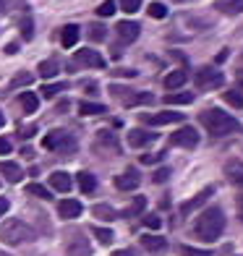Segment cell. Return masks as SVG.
Wrapping results in <instances>:
<instances>
[{
	"label": "cell",
	"instance_id": "obj_1",
	"mask_svg": "<svg viewBox=\"0 0 243 256\" xmlns=\"http://www.w3.org/2000/svg\"><path fill=\"white\" fill-rule=\"evenodd\" d=\"M222 230H225V212L220 206H206L204 212L196 217L191 232L204 243H214L220 236H222Z\"/></svg>",
	"mask_w": 243,
	"mask_h": 256
},
{
	"label": "cell",
	"instance_id": "obj_2",
	"mask_svg": "<svg viewBox=\"0 0 243 256\" xmlns=\"http://www.w3.org/2000/svg\"><path fill=\"white\" fill-rule=\"evenodd\" d=\"M199 123L206 128V134H212V136H228V134H236L240 128V123L233 118V115H228L225 110H220V108L202 110Z\"/></svg>",
	"mask_w": 243,
	"mask_h": 256
},
{
	"label": "cell",
	"instance_id": "obj_3",
	"mask_svg": "<svg viewBox=\"0 0 243 256\" xmlns=\"http://www.w3.org/2000/svg\"><path fill=\"white\" fill-rule=\"evenodd\" d=\"M34 238H37V232H34V228L26 225L24 220L10 217V220H6V222L0 225V240L8 243V246H21V243H32Z\"/></svg>",
	"mask_w": 243,
	"mask_h": 256
},
{
	"label": "cell",
	"instance_id": "obj_4",
	"mask_svg": "<svg viewBox=\"0 0 243 256\" xmlns=\"http://www.w3.org/2000/svg\"><path fill=\"white\" fill-rule=\"evenodd\" d=\"M42 146L50 149V152H60V154H76V138L68 136V131H63V128L50 131L42 138Z\"/></svg>",
	"mask_w": 243,
	"mask_h": 256
},
{
	"label": "cell",
	"instance_id": "obj_5",
	"mask_svg": "<svg viewBox=\"0 0 243 256\" xmlns=\"http://www.w3.org/2000/svg\"><path fill=\"white\" fill-rule=\"evenodd\" d=\"M66 256H92L89 238L84 236L81 228H68L66 230Z\"/></svg>",
	"mask_w": 243,
	"mask_h": 256
},
{
	"label": "cell",
	"instance_id": "obj_6",
	"mask_svg": "<svg viewBox=\"0 0 243 256\" xmlns=\"http://www.w3.org/2000/svg\"><path fill=\"white\" fill-rule=\"evenodd\" d=\"M194 84L199 92H212V89H220L225 84V76L220 74L214 66H204L194 74Z\"/></svg>",
	"mask_w": 243,
	"mask_h": 256
},
{
	"label": "cell",
	"instance_id": "obj_7",
	"mask_svg": "<svg viewBox=\"0 0 243 256\" xmlns=\"http://www.w3.org/2000/svg\"><path fill=\"white\" fill-rule=\"evenodd\" d=\"M170 146H180V149L199 146V131L194 126H180L178 131L170 134Z\"/></svg>",
	"mask_w": 243,
	"mask_h": 256
},
{
	"label": "cell",
	"instance_id": "obj_8",
	"mask_svg": "<svg viewBox=\"0 0 243 256\" xmlns=\"http://www.w3.org/2000/svg\"><path fill=\"white\" fill-rule=\"evenodd\" d=\"M76 68H105V58H102L97 50H76L74 60H71V71H76Z\"/></svg>",
	"mask_w": 243,
	"mask_h": 256
},
{
	"label": "cell",
	"instance_id": "obj_9",
	"mask_svg": "<svg viewBox=\"0 0 243 256\" xmlns=\"http://www.w3.org/2000/svg\"><path fill=\"white\" fill-rule=\"evenodd\" d=\"M212 196H214V186H204V188H202L199 194H196L194 199H188V202H183V204H180V217H183V220L191 217V214L196 212V209H202L206 202L212 199Z\"/></svg>",
	"mask_w": 243,
	"mask_h": 256
},
{
	"label": "cell",
	"instance_id": "obj_10",
	"mask_svg": "<svg viewBox=\"0 0 243 256\" xmlns=\"http://www.w3.org/2000/svg\"><path fill=\"white\" fill-rule=\"evenodd\" d=\"M183 120H186V115L178 110H162L154 115H142V123H149V126H172V123H183Z\"/></svg>",
	"mask_w": 243,
	"mask_h": 256
},
{
	"label": "cell",
	"instance_id": "obj_11",
	"mask_svg": "<svg viewBox=\"0 0 243 256\" xmlns=\"http://www.w3.org/2000/svg\"><path fill=\"white\" fill-rule=\"evenodd\" d=\"M157 142V131H146V128H134V131L128 134V144L134 149L138 146H149V144H154Z\"/></svg>",
	"mask_w": 243,
	"mask_h": 256
},
{
	"label": "cell",
	"instance_id": "obj_12",
	"mask_svg": "<svg viewBox=\"0 0 243 256\" xmlns=\"http://www.w3.org/2000/svg\"><path fill=\"white\" fill-rule=\"evenodd\" d=\"M112 183H115L118 191H134V188H138V183H142V172L138 170H126L123 176H118Z\"/></svg>",
	"mask_w": 243,
	"mask_h": 256
},
{
	"label": "cell",
	"instance_id": "obj_13",
	"mask_svg": "<svg viewBox=\"0 0 243 256\" xmlns=\"http://www.w3.org/2000/svg\"><path fill=\"white\" fill-rule=\"evenodd\" d=\"M81 212H84V206H81L78 199H66L58 204V217L60 220H76V217H81Z\"/></svg>",
	"mask_w": 243,
	"mask_h": 256
},
{
	"label": "cell",
	"instance_id": "obj_14",
	"mask_svg": "<svg viewBox=\"0 0 243 256\" xmlns=\"http://www.w3.org/2000/svg\"><path fill=\"white\" fill-rule=\"evenodd\" d=\"M50 188L60 191V194H68L74 188V178L63 170H55V172H50Z\"/></svg>",
	"mask_w": 243,
	"mask_h": 256
},
{
	"label": "cell",
	"instance_id": "obj_15",
	"mask_svg": "<svg viewBox=\"0 0 243 256\" xmlns=\"http://www.w3.org/2000/svg\"><path fill=\"white\" fill-rule=\"evenodd\" d=\"M0 176L8 183H18V180H24V168L18 162H0Z\"/></svg>",
	"mask_w": 243,
	"mask_h": 256
},
{
	"label": "cell",
	"instance_id": "obj_16",
	"mask_svg": "<svg viewBox=\"0 0 243 256\" xmlns=\"http://www.w3.org/2000/svg\"><path fill=\"white\" fill-rule=\"evenodd\" d=\"M115 29H118V37L123 42H134V40H138V34H142V26H138L136 21H120Z\"/></svg>",
	"mask_w": 243,
	"mask_h": 256
},
{
	"label": "cell",
	"instance_id": "obj_17",
	"mask_svg": "<svg viewBox=\"0 0 243 256\" xmlns=\"http://www.w3.org/2000/svg\"><path fill=\"white\" fill-rule=\"evenodd\" d=\"M138 243H142V248L154 251V254H160V251H165V248H168V240L162 238V236H152V232L142 236V238H138Z\"/></svg>",
	"mask_w": 243,
	"mask_h": 256
},
{
	"label": "cell",
	"instance_id": "obj_18",
	"mask_svg": "<svg viewBox=\"0 0 243 256\" xmlns=\"http://www.w3.org/2000/svg\"><path fill=\"white\" fill-rule=\"evenodd\" d=\"M154 102V94L152 92H128V94H126V100H123V104L126 108H136V104H152Z\"/></svg>",
	"mask_w": 243,
	"mask_h": 256
},
{
	"label": "cell",
	"instance_id": "obj_19",
	"mask_svg": "<svg viewBox=\"0 0 243 256\" xmlns=\"http://www.w3.org/2000/svg\"><path fill=\"white\" fill-rule=\"evenodd\" d=\"M76 183H78V188H81V194H94L97 191V178L92 176L89 170H81L78 176H76Z\"/></svg>",
	"mask_w": 243,
	"mask_h": 256
},
{
	"label": "cell",
	"instance_id": "obj_20",
	"mask_svg": "<svg viewBox=\"0 0 243 256\" xmlns=\"http://www.w3.org/2000/svg\"><path fill=\"white\" fill-rule=\"evenodd\" d=\"M214 8L225 16H238V14H243V0H217Z\"/></svg>",
	"mask_w": 243,
	"mask_h": 256
},
{
	"label": "cell",
	"instance_id": "obj_21",
	"mask_svg": "<svg viewBox=\"0 0 243 256\" xmlns=\"http://www.w3.org/2000/svg\"><path fill=\"white\" fill-rule=\"evenodd\" d=\"M225 176H228L230 183H236V188H240V186H243V165L236 162V160H230L225 165Z\"/></svg>",
	"mask_w": 243,
	"mask_h": 256
},
{
	"label": "cell",
	"instance_id": "obj_22",
	"mask_svg": "<svg viewBox=\"0 0 243 256\" xmlns=\"http://www.w3.org/2000/svg\"><path fill=\"white\" fill-rule=\"evenodd\" d=\"M186 78H188V74L186 71H170L168 76H165V81H162V84H165V89H170V92H176V89H180L183 84H186Z\"/></svg>",
	"mask_w": 243,
	"mask_h": 256
},
{
	"label": "cell",
	"instance_id": "obj_23",
	"mask_svg": "<svg viewBox=\"0 0 243 256\" xmlns=\"http://www.w3.org/2000/svg\"><path fill=\"white\" fill-rule=\"evenodd\" d=\"M18 104H21V110H24L26 115H32V112H37V108H40V97L34 94V92H24V94L18 97Z\"/></svg>",
	"mask_w": 243,
	"mask_h": 256
},
{
	"label": "cell",
	"instance_id": "obj_24",
	"mask_svg": "<svg viewBox=\"0 0 243 256\" xmlns=\"http://www.w3.org/2000/svg\"><path fill=\"white\" fill-rule=\"evenodd\" d=\"M78 42V26L76 24H68V26H63V32H60V44L68 50V48H74V44Z\"/></svg>",
	"mask_w": 243,
	"mask_h": 256
},
{
	"label": "cell",
	"instance_id": "obj_25",
	"mask_svg": "<svg viewBox=\"0 0 243 256\" xmlns=\"http://www.w3.org/2000/svg\"><path fill=\"white\" fill-rule=\"evenodd\" d=\"M89 232H92V236H94L100 243H102V246H110V243L115 240V232L110 230V228H100V225H92L89 228Z\"/></svg>",
	"mask_w": 243,
	"mask_h": 256
},
{
	"label": "cell",
	"instance_id": "obj_26",
	"mask_svg": "<svg viewBox=\"0 0 243 256\" xmlns=\"http://www.w3.org/2000/svg\"><path fill=\"white\" fill-rule=\"evenodd\" d=\"M97 142H100V144H105V149H110L112 154H120V146H118V138H115V134H110V131H100V134H97Z\"/></svg>",
	"mask_w": 243,
	"mask_h": 256
},
{
	"label": "cell",
	"instance_id": "obj_27",
	"mask_svg": "<svg viewBox=\"0 0 243 256\" xmlns=\"http://www.w3.org/2000/svg\"><path fill=\"white\" fill-rule=\"evenodd\" d=\"M92 214H94L97 220H108V222H110V220H115V217H120L110 204H94V206H92Z\"/></svg>",
	"mask_w": 243,
	"mask_h": 256
},
{
	"label": "cell",
	"instance_id": "obj_28",
	"mask_svg": "<svg viewBox=\"0 0 243 256\" xmlns=\"http://www.w3.org/2000/svg\"><path fill=\"white\" fill-rule=\"evenodd\" d=\"M108 108L105 104H100V102H89V100H84V102H78V115H102Z\"/></svg>",
	"mask_w": 243,
	"mask_h": 256
},
{
	"label": "cell",
	"instance_id": "obj_29",
	"mask_svg": "<svg viewBox=\"0 0 243 256\" xmlns=\"http://www.w3.org/2000/svg\"><path fill=\"white\" fill-rule=\"evenodd\" d=\"M194 102V92H170L165 97V104H188Z\"/></svg>",
	"mask_w": 243,
	"mask_h": 256
},
{
	"label": "cell",
	"instance_id": "obj_30",
	"mask_svg": "<svg viewBox=\"0 0 243 256\" xmlns=\"http://www.w3.org/2000/svg\"><path fill=\"white\" fill-rule=\"evenodd\" d=\"M34 81V74H29V71H21V74H16L14 78H10V84H8V89H18V86H29Z\"/></svg>",
	"mask_w": 243,
	"mask_h": 256
},
{
	"label": "cell",
	"instance_id": "obj_31",
	"mask_svg": "<svg viewBox=\"0 0 243 256\" xmlns=\"http://www.w3.org/2000/svg\"><path fill=\"white\" fill-rule=\"evenodd\" d=\"M26 194L37 196V199H42V202H50V199H52V194L44 188V186H40V183H29V186H26Z\"/></svg>",
	"mask_w": 243,
	"mask_h": 256
},
{
	"label": "cell",
	"instance_id": "obj_32",
	"mask_svg": "<svg viewBox=\"0 0 243 256\" xmlns=\"http://www.w3.org/2000/svg\"><path fill=\"white\" fill-rule=\"evenodd\" d=\"M18 29H21V37H24L26 42L34 37V21H32V16H24L18 21Z\"/></svg>",
	"mask_w": 243,
	"mask_h": 256
},
{
	"label": "cell",
	"instance_id": "obj_33",
	"mask_svg": "<svg viewBox=\"0 0 243 256\" xmlns=\"http://www.w3.org/2000/svg\"><path fill=\"white\" fill-rule=\"evenodd\" d=\"M105 37H108L105 24H92V26H89V42H102Z\"/></svg>",
	"mask_w": 243,
	"mask_h": 256
},
{
	"label": "cell",
	"instance_id": "obj_34",
	"mask_svg": "<svg viewBox=\"0 0 243 256\" xmlns=\"http://www.w3.org/2000/svg\"><path fill=\"white\" fill-rule=\"evenodd\" d=\"M37 71H40L42 78H52V76L58 74V63H55V60H42Z\"/></svg>",
	"mask_w": 243,
	"mask_h": 256
},
{
	"label": "cell",
	"instance_id": "obj_35",
	"mask_svg": "<svg viewBox=\"0 0 243 256\" xmlns=\"http://www.w3.org/2000/svg\"><path fill=\"white\" fill-rule=\"evenodd\" d=\"M222 100L230 104V108H236V110H240L243 108V94H240V92H225V94H222Z\"/></svg>",
	"mask_w": 243,
	"mask_h": 256
},
{
	"label": "cell",
	"instance_id": "obj_36",
	"mask_svg": "<svg viewBox=\"0 0 243 256\" xmlns=\"http://www.w3.org/2000/svg\"><path fill=\"white\" fill-rule=\"evenodd\" d=\"M146 206V199H144V196H136V199H134V204L128 206V209H126V217H134V214H142V209Z\"/></svg>",
	"mask_w": 243,
	"mask_h": 256
},
{
	"label": "cell",
	"instance_id": "obj_37",
	"mask_svg": "<svg viewBox=\"0 0 243 256\" xmlns=\"http://www.w3.org/2000/svg\"><path fill=\"white\" fill-rule=\"evenodd\" d=\"M68 89V84H44L42 86V97H55V94H60V92H66Z\"/></svg>",
	"mask_w": 243,
	"mask_h": 256
},
{
	"label": "cell",
	"instance_id": "obj_38",
	"mask_svg": "<svg viewBox=\"0 0 243 256\" xmlns=\"http://www.w3.org/2000/svg\"><path fill=\"white\" fill-rule=\"evenodd\" d=\"M170 176H172V168H165V165H162V168H157V170L152 172V183H165Z\"/></svg>",
	"mask_w": 243,
	"mask_h": 256
},
{
	"label": "cell",
	"instance_id": "obj_39",
	"mask_svg": "<svg viewBox=\"0 0 243 256\" xmlns=\"http://www.w3.org/2000/svg\"><path fill=\"white\" fill-rule=\"evenodd\" d=\"M146 10H149V16H152V18H165V16H168V8H165V3H152Z\"/></svg>",
	"mask_w": 243,
	"mask_h": 256
},
{
	"label": "cell",
	"instance_id": "obj_40",
	"mask_svg": "<svg viewBox=\"0 0 243 256\" xmlns=\"http://www.w3.org/2000/svg\"><path fill=\"white\" fill-rule=\"evenodd\" d=\"M118 6L126 10V14H136L142 8V0H118Z\"/></svg>",
	"mask_w": 243,
	"mask_h": 256
},
{
	"label": "cell",
	"instance_id": "obj_41",
	"mask_svg": "<svg viewBox=\"0 0 243 256\" xmlns=\"http://www.w3.org/2000/svg\"><path fill=\"white\" fill-rule=\"evenodd\" d=\"M180 256H212V251L194 248V246H180Z\"/></svg>",
	"mask_w": 243,
	"mask_h": 256
},
{
	"label": "cell",
	"instance_id": "obj_42",
	"mask_svg": "<svg viewBox=\"0 0 243 256\" xmlns=\"http://www.w3.org/2000/svg\"><path fill=\"white\" fill-rule=\"evenodd\" d=\"M112 14H115V0H105V3H100L97 16H112Z\"/></svg>",
	"mask_w": 243,
	"mask_h": 256
},
{
	"label": "cell",
	"instance_id": "obj_43",
	"mask_svg": "<svg viewBox=\"0 0 243 256\" xmlns=\"http://www.w3.org/2000/svg\"><path fill=\"white\" fill-rule=\"evenodd\" d=\"M165 160V152H157V154H144L142 157V165H157V162Z\"/></svg>",
	"mask_w": 243,
	"mask_h": 256
},
{
	"label": "cell",
	"instance_id": "obj_44",
	"mask_svg": "<svg viewBox=\"0 0 243 256\" xmlns=\"http://www.w3.org/2000/svg\"><path fill=\"white\" fill-rule=\"evenodd\" d=\"M144 225H146L149 230H160V225H162V220H160L157 214H144Z\"/></svg>",
	"mask_w": 243,
	"mask_h": 256
},
{
	"label": "cell",
	"instance_id": "obj_45",
	"mask_svg": "<svg viewBox=\"0 0 243 256\" xmlns=\"http://www.w3.org/2000/svg\"><path fill=\"white\" fill-rule=\"evenodd\" d=\"M34 134H37V128H34V126H24V128H18V138H32Z\"/></svg>",
	"mask_w": 243,
	"mask_h": 256
},
{
	"label": "cell",
	"instance_id": "obj_46",
	"mask_svg": "<svg viewBox=\"0 0 243 256\" xmlns=\"http://www.w3.org/2000/svg\"><path fill=\"white\" fill-rule=\"evenodd\" d=\"M10 149H14V146H10V138L0 136V157H6V154L10 152Z\"/></svg>",
	"mask_w": 243,
	"mask_h": 256
},
{
	"label": "cell",
	"instance_id": "obj_47",
	"mask_svg": "<svg viewBox=\"0 0 243 256\" xmlns=\"http://www.w3.org/2000/svg\"><path fill=\"white\" fill-rule=\"evenodd\" d=\"M84 92H86V94H97V84H94V81H86Z\"/></svg>",
	"mask_w": 243,
	"mask_h": 256
},
{
	"label": "cell",
	"instance_id": "obj_48",
	"mask_svg": "<svg viewBox=\"0 0 243 256\" xmlns=\"http://www.w3.org/2000/svg\"><path fill=\"white\" fill-rule=\"evenodd\" d=\"M8 206H10V204H8V199H6V196H0V217H3V214L8 212Z\"/></svg>",
	"mask_w": 243,
	"mask_h": 256
},
{
	"label": "cell",
	"instance_id": "obj_49",
	"mask_svg": "<svg viewBox=\"0 0 243 256\" xmlns=\"http://www.w3.org/2000/svg\"><path fill=\"white\" fill-rule=\"evenodd\" d=\"M112 74L115 76H131V78L136 76V71H126V68H118V71H112Z\"/></svg>",
	"mask_w": 243,
	"mask_h": 256
},
{
	"label": "cell",
	"instance_id": "obj_50",
	"mask_svg": "<svg viewBox=\"0 0 243 256\" xmlns=\"http://www.w3.org/2000/svg\"><path fill=\"white\" fill-rule=\"evenodd\" d=\"M16 52H18V44H16V42H10L8 48H6V55H16Z\"/></svg>",
	"mask_w": 243,
	"mask_h": 256
},
{
	"label": "cell",
	"instance_id": "obj_51",
	"mask_svg": "<svg viewBox=\"0 0 243 256\" xmlns=\"http://www.w3.org/2000/svg\"><path fill=\"white\" fill-rule=\"evenodd\" d=\"M112 256H134L131 248H120V251H112Z\"/></svg>",
	"mask_w": 243,
	"mask_h": 256
},
{
	"label": "cell",
	"instance_id": "obj_52",
	"mask_svg": "<svg viewBox=\"0 0 243 256\" xmlns=\"http://www.w3.org/2000/svg\"><path fill=\"white\" fill-rule=\"evenodd\" d=\"M236 78H238V84H243V68H240V71L236 74Z\"/></svg>",
	"mask_w": 243,
	"mask_h": 256
},
{
	"label": "cell",
	"instance_id": "obj_53",
	"mask_svg": "<svg viewBox=\"0 0 243 256\" xmlns=\"http://www.w3.org/2000/svg\"><path fill=\"white\" fill-rule=\"evenodd\" d=\"M3 126H6V115H3V112H0V128H3Z\"/></svg>",
	"mask_w": 243,
	"mask_h": 256
},
{
	"label": "cell",
	"instance_id": "obj_54",
	"mask_svg": "<svg viewBox=\"0 0 243 256\" xmlns=\"http://www.w3.org/2000/svg\"><path fill=\"white\" fill-rule=\"evenodd\" d=\"M3 8H6V3H3V0H0V10H3Z\"/></svg>",
	"mask_w": 243,
	"mask_h": 256
}]
</instances>
